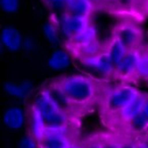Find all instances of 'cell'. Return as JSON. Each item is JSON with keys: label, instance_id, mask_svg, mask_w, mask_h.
<instances>
[{"label": "cell", "instance_id": "ba28073f", "mask_svg": "<svg viewBox=\"0 0 148 148\" xmlns=\"http://www.w3.org/2000/svg\"><path fill=\"white\" fill-rule=\"evenodd\" d=\"M0 39L1 44L11 52H15L23 48L24 38L22 37L20 31L14 27H5L1 31Z\"/></svg>", "mask_w": 148, "mask_h": 148}, {"label": "cell", "instance_id": "9c48e42d", "mask_svg": "<svg viewBox=\"0 0 148 148\" xmlns=\"http://www.w3.org/2000/svg\"><path fill=\"white\" fill-rule=\"evenodd\" d=\"M26 123V113L20 106H10L3 113V124L10 130H20Z\"/></svg>", "mask_w": 148, "mask_h": 148}, {"label": "cell", "instance_id": "d6a6232c", "mask_svg": "<svg viewBox=\"0 0 148 148\" xmlns=\"http://www.w3.org/2000/svg\"><path fill=\"white\" fill-rule=\"evenodd\" d=\"M135 148H148V145L145 142H142V143H139V144H137V145H135Z\"/></svg>", "mask_w": 148, "mask_h": 148}, {"label": "cell", "instance_id": "cb8c5ba5", "mask_svg": "<svg viewBox=\"0 0 148 148\" xmlns=\"http://www.w3.org/2000/svg\"><path fill=\"white\" fill-rule=\"evenodd\" d=\"M0 7L4 12L13 13L20 7V0H0Z\"/></svg>", "mask_w": 148, "mask_h": 148}, {"label": "cell", "instance_id": "4316f807", "mask_svg": "<svg viewBox=\"0 0 148 148\" xmlns=\"http://www.w3.org/2000/svg\"><path fill=\"white\" fill-rule=\"evenodd\" d=\"M23 49L27 52H33L36 49V43L35 40L33 39L32 37H27L24 39L23 42Z\"/></svg>", "mask_w": 148, "mask_h": 148}, {"label": "cell", "instance_id": "30bf717a", "mask_svg": "<svg viewBox=\"0 0 148 148\" xmlns=\"http://www.w3.org/2000/svg\"><path fill=\"white\" fill-rule=\"evenodd\" d=\"M45 90L47 91V93L49 94V96L52 98V100L54 101L62 110H64L65 112L69 113L73 109V107L75 106V105L71 102V100L69 99L66 94L61 89V87L58 85L57 82H55V83L51 84L50 86L46 87Z\"/></svg>", "mask_w": 148, "mask_h": 148}, {"label": "cell", "instance_id": "4dcf8cb0", "mask_svg": "<svg viewBox=\"0 0 148 148\" xmlns=\"http://www.w3.org/2000/svg\"><path fill=\"white\" fill-rule=\"evenodd\" d=\"M142 112H143L144 116L148 119V96H147V98H146L145 104H144V107H143V110H142Z\"/></svg>", "mask_w": 148, "mask_h": 148}, {"label": "cell", "instance_id": "2e32d148", "mask_svg": "<svg viewBox=\"0 0 148 148\" xmlns=\"http://www.w3.org/2000/svg\"><path fill=\"white\" fill-rule=\"evenodd\" d=\"M49 68L54 71H61L68 69L71 64V56L63 49H56L52 52L47 61Z\"/></svg>", "mask_w": 148, "mask_h": 148}, {"label": "cell", "instance_id": "5bb4252c", "mask_svg": "<svg viewBox=\"0 0 148 148\" xmlns=\"http://www.w3.org/2000/svg\"><path fill=\"white\" fill-rule=\"evenodd\" d=\"M65 11L82 16H90L93 11V2L91 0H68Z\"/></svg>", "mask_w": 148, "mask_h": 148}, {"label": "cell", "instance_id": "d4e9b609", "mask_svg": "<svg viewBox=\"0 0 148 148\" xmlns=\"http://www.w3.org/2000/svg\"><path fill=\"white\" fill-rule=\"evenodd\" d=\"M18 148H39V142L32 135H26L21 139Z\"/></svg>", "mask_w": 148, "mask_h": 148}, {"label": "cell", "instance_id": "7c38bea8", "mask_svg": "<svg viewBox=\"0 0 148 148\" xmlns=\"http://www.w3.org/2000/svg\"><path fill=\"white\" fill-rule=\"evenodd\" d=\"M30 131L31 135L35 138L38 142L42 141L45 138L46 124L43 118L41 116L38 110L32 106L30 112Z\"/></svg>", "mask_w": 148, "mask_h": 148}, {"label": "cell", "instance_id": "ffe728a7", "mask_svg": "<svg viewBox=\"0 0 148 148\" xmlns=\"http://www.w3.org/2000/svg\"><path fill=\"white\" fill-rule=\"evenodd\" d=\"M75 49L80 57L93 56V55H97L101 52L100 45H99L97 40L89 44H86V45L80 46V47H75Z\"/></svg>", "mask_w": 148, "mask_h": 148}, {"label": "cell", "instance_id": "83f0119b", "mask_svg": "<svg viewBox=\"0 0 148 148\" xmlns=\"http://www.w3.org/2000/svg\"><path fill=\"white\" fill-rule=\"evenodd\" d=\"M121 144L116 142H108L106 144H103V148H120Z\"/></svg>", "mask_w": 148, "mask_h": 148}, {"label": "cell", "instance_id": "8992f818", "mask_svg": "<svg viewBox=\"0 0 148 148\" xmlns=\"http://www.w3.org/2000/svg\"><path fill=\"white\" fill-rule=\"evenodd\" d=\"M142 53L137 49H129L127 54L122 59L118 65H116V74L122 78H129V77L136 75Z\"/></svg>", "mask_w": 148, "mask_h": 148}, {"label": "cell", "instance_id": "8fae6325", "mask_svg": "<svg viewBox=\"0 0 148 148\" xmlns=\"http://www.w3.org/2000/svg\"><path fill=\"white\" fill-rule=\"evenodd\" d=\"M146 98L147 95L143 93H140L134 98V100L128 105L125 109H123L120 113H118L120 118L122 119L124 122L129 123L133 118H135L137 114L142 112L143 110L144 104H145Z\"/></svg>", "mask_w": 148, "mask_h": 148}, {"label": "cell", "instance_id": "7402d4cb", "mask_svg": "<svg viewBox=\"0 0 148 148\" xmlns=\"http://www.w3.org/2000/svg\"><path fill=\"white\" fill-rule=\"evenodd\" d=\"M63 136H70V128L69 125L64 126H46L45 137H63Z\"/></svg>", "mask_w": 148, "mask_h": 148}, {"label": "cell", "instance_id": "1f68e13d", "mask_svg": "<svg viewBox=\"0 0 148 148\" xmlns=\"http://www.w3.org/2000/svg\"><path fill=\"white\" fill-rule=\"evenodd\" d=\"M120 148H135V145L132 143H123L121 144Z\"/></svg>", "mask_w": 148, "mask_h": 148}, {"label": "cell", "instance_id": "e575fe53", "mask_svg": "<svg viewBox=\"0 0 148 148\" xmlns=\"http://www.w3.org/2000/svg\"><path fill=\"white\" fill-rule=\"evenodd\" d=\"M92 2H95V1H98V0H91Z\"/></svg>", "mask_w": 148, "mask_h": 148}, {"label": "cell", "instance_id": "7a4b0ae2", "mask_svg": "<svg viewBox=\"0 0 148 148\" xmlns=\"http://www.w3.org/2000/svg\"><path fill=\"white\" fill-rule=\"evenodd\" d=\"M32 106L41 114L47 127L69 125V113L52 100L45 89L38 93Z\"/></svg>", "mask_w": 148, "mask_h": 148}, {"label": "cell", "instance_id": "277c9868", "mask_svg": "<svg viewBox=\"0 0 148 148\" xmlns=\"http://www.w3.org/2000/svg\"><path fill=\"white\" fill-rule=\"evenodd\" d=\"M81 62L84 68L101 77H108L116 72V65L106 50L93 56L81 57Z\"/></svg>", "mask_w": 148, "mask_h": 148}, {"label": "cell", "instance_id": "f1b7e54d", "mask_svg": "<svg viewBox=\"0 0 148 148\" xmlns=\"http://www.w3.org/2000/svg\"><path fill=\"white\" fill-rule=\"evenodd\" d=\"M83 148H103V144L99 143V142H93V143L88 144Z\"/></svg>", "mask_w": 148, "mask_h": 148}, {"label": "cell", "instance_id": "f546056e", "mask_svg": "<svg viewBox=\"0 0 148 148\" xmlns=\"http://www.w3.org/2000/svg\"><path fill=\"white\" fill-rule=\"evenodd\" d=\"M119 3L122 5H124V6H129V5H131L132 3L135 1V0H118Z\"/></svg>", "mask_w": 148, "mask_h": 148}, {"label": "cell", "instance_id": "52a82bcc", "mask_svg": "<svg viewBox=\"0 0 148 148\" xmlns=\"http://www.w3.org/2000/svg\"><path fill=\"white\" fill-rule=\"evenodd\" d=\"M116 36L128 47V49H133L141 40V32L133 24L121 25L118 28Z\"/></svg>", "mask_w": 148, "mask_h": 148}, {"label": "cell", "instance_id": "484cf974", "mask_svg": "<svg viewBox=\"0 0 148 148\" xmlns=\"http://www.w3.org/2000/svg\"><path fill=\"white\" fill-rule=\"evenodd\" d=\"M44 2L50 6L51 8L59 9V8H64L66 7V2L68 0H44Z\"/></svg>", "mask_w": 148, "mask_h": 148}, {"label": "cell", "instance_id": "6da1fadb", "mask_svg": "<svg viewBox=\"0 0 148 148\" xmlns=\"http://www.w3.org/2000/svg\"><path fill=\"white\" fill-rule=\"evenodd\" d=\"M74 105H86L96 97L97 87L91 79L74 75L64 77L57 82Z\"/></svg>", "mask_w": 148, "mask_h": 148}, {"label": "cell", "instance_id": "603a6c76", "mask_svg": "<svg viewBox=\"0 0 148 148\" xmlns=\"http://www.w3.org/2000/svg\"><path fill=\"white\" fill-rule=\"evenodd\" d=\"M136 76L144 80H148V51L142 53L137 72H136Z\"/></svg>", "mask_w": 148, "mask_h": 148}, {"label": "cell", "instance_id": "ac0fdd59", "mask_svg": "<svg viewBox=\"0 0 148 148\" xmlns=\"http://www.w3.org/2000/svg\"><path fill=\"white\" fill-rule=\"evenodd\" d=\"M73 145L70 136L45 137L39 142V148H70Z\"/></svg>", "mask_w": 148, "mask_h": 148}, {"label": "cell", "instance_id": "836d02e7", "mask_svg": "<svg viewBox=\"0 0 148 148\" xmlns=\"http://www.w3.org/2000/svg\"><path fill=\"white\" fill-rule=\"evenodd\" d=\"M70 148H83L82 146H80L79 144H75V143H73V145L71 146Z\"/></svg>", "mask_w": 148, "mask_h": 148}, {"label": "cell", "instance_id": "44dd1931", "mask_svg": "<svg viewBox=\"0 0 148 148\" xmlns=\"http://www.w3.org/2000/svg\"><path fill=\"white\" fill-rule=\"evenodd\" d=\"M129 126L133 132H136V133L143 132L148 129V119L144 116L143 112H141L129 122Z\"/></svg>", "mask_w": 148, "mask_h": 148}, {"label": "cell", "instance_id": "3957f363", "mask_svg": "<svg viewBox=\"0 0 148 148\" xmlns=\"http://www.w3.org/2000/svg\"><path fill=\"white\" fill-rule=\"evenodd\" d=\"M139 94V91L131 86H120L109 92L105 99L107 110L112 113H120L125 109L134 98Z\"/></svg>", "mask_w": 148, "mask_h": 148}, {"label": "cell", "instance_id": "5b68a950", "mask_svg": "<svg viewBox=\"0 0 148 148\" xmlns=\"http://www.w3.org/2000/svg\"><path fill=\"white\" fill-rule=\"evenodd\" d=\"M90 25L89 16H82L69 13L65 11L59 21V29L65 37L73 38L81 31H83Z\"/></svg>", "mask_w": 148, "mask_h": 148}, {"label": "cell", "instance_id": "d6986e66", "mask_svg": "<svg viewBox=\"0 0 148 148\" xmlns=\"http://www.w3.org/2000/svg\"><path fill=\"white\" fill-rule=\"evenodd\" d=\"M43 34L48 40V42L53 46H56L60 43L59 31L56 25L53 22H47L43 27Z\"/></svg>", "mask_w": 148, "mask_h": 148}, {"label": "cell", "instance_id": "4fadbf2b", "mask_svg": "<svg viewBox=\"0 0 148 148\" xmlns=\"http://www.w3.org/2000/svg\"><path fill=\"white\" fill-rule=\"evenodd\" d=\"M3 88H4V91L11 97H14L16 99H25L32 92L33 83L30 81H24L20 84L6 82Z\"/></svg>", "mask_w": 148, "mask_h": 148}, {"label": "cell", "instance_id": "9a60e30c", "mask_svg": "<svg viewBox=\"0 0 148 148\" xmlns=\"http://www.w3.org/2000/svg\"><path fill=\"white\" fill-rule=\"evenodd\" d=\"M106 51L110 56L112 62L114 63V65H118L125 57V55L127 54L129 49L116 36H114L109 42Z\"/></svg>", "mask_w": 148, "mask_h": 148}, {"label": "cell", "instance_id": "e0dca14e", "mask_svg": "<svg viewBox=\"0 0 148 148\" xmlns=\"http://www.w3.org/2000/svg\"><path fill=\"white\" fill-rule=\"evenodd\" d=\"M70 40L74 47H80V46L96 41L97 40V32H96L95 27L90 24L87 28H85L83 31H81L80 33H78L77 35H75Z\"/></svg>", "mask_w": 148, "mask_h": 148}]
</instances>
